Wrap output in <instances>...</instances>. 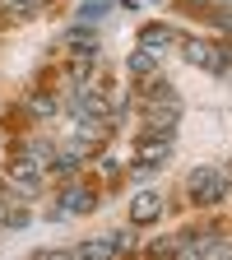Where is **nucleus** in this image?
Masks as SVG:
<instances>
[{"label":"nucleus","mask_w":232,"mask_h":260,"mask_svg":"<svg viewBox=\"0 0 232 260\" xmlns=\"http://www.w3.org/2000/svg\"><path fill=\"white\" fill-rule=\"evenodd\" d=\"M181 60H190L195 70H209V75H227L232 70V47L205 42V38H181Z\"/></svg>","instance_id":"nucleus-1"},{"label":"nucleus","mask_w":232,"mask_h":260,"mask_svg":"<svg viewBox=\"0 0 232 260\" xmlns=\"http://www.w3.org/2000/svg\"><path fill=\"white\" fill-rule=\"evenodd\" d=\"M186 195L195 205H223V195H227V181H223V168H195L186 177Z\"/></svg>","instance_id":"nucleus-2"},{"label":"nucleus","mask_w":232,"mask_h":260,"mask_svg":"<svg viewBox=\"0 0 232 260\" xmlns=\"http://www.w3.org/2000/svg\"><path fill=\"white\" fill-rule=\"evenodd\" d=\"M140 112H144L149 135H172V125L181 121V103H158V107H140Z\"/></svg>","instance_id":"nucleus-3"},{"label":"nucleus","mask_w":232,"mask_h":260,"mask_svg":"<svg viewBox=\"0 0 232 260\" xmlns=\"http://www.w3.org/2000/svg\"><path fill=\"white\" fill-rule=\"evenodd\" d=\"M97 200H93V190L88 186H65L60 190V205H56V218H70V214H93Z\"/></svg>","instance_id":"nucleus-4"},{"label":"nucleus","mask_w":232,"mask_h":260,"mask_svg":"<svg viewBox=\"0 0 232 260\" xmlns=\"http://www.w3.org/2000/svg\"><path fill=\"white\" fill-rule=\"evenodd\" d=\"M158 103H181V98H177V88H172L168 79L153 70V75H144V84H140V107H158Z\"/></svg>","instance_id":"nucleus-5"},{"label":"nucleus","mask_w":232,"mask_h":260,"mask_svg":"<svg viewBox=\"0 0 232 260\" xmlns=\"http://www.w3.org/2000/svg\"><path fill=\"white\" fill-rule=\"evenodd\" d=\"M181 38H177V28H168V23H144L140 28V47H149V51H168V47H177Z\"/></svg>","instance_id":"nucleus-6"},{"label":"nucleus","mask_w":232,"mask_h":260,"mask_svg":"<svg viewBox=\"0 0 232 260\" xmlns=\"http://www.w3.org/2000/svg\"><path fill=\"white\" fill-rule=\"evenodd\" d=\"M65 47H70V51H75L79 60H97V32L79 23V28H70V38H65Z\"/></svg>","instance_id":"nucleus-7"},{"label":"nucleus","mask_w":232,"mask_h":260,"mask_svg":"<svg viewBox=\"0 0 232 260\" xmlns=\"http://www.w3.org/2000/svg\"><path fill=\"white\" fill-rule=\"evenodd\" d=\"M135 153H140V162H153L158 168V162H168V153H172V135H144Z\"/></svg>","instance_id":"nucleus-8"},{"label":"nucleus","mask_w":232,"mask_h":260,"mask_svg":"<svg viewBox=\"0 0 232 260\" xmlns=\"http://www.w3.org/2000/svg\"><path fill=\"white\" fill-rule=\"evenodd\" d=\"M162 214V200L153 190H144V195H135V205H130V223H153Z\"/></svg>","instance_id":"nucleus-9"},{"label":"nucleus","mask_w":232,"mask_h":260,"mask_svg":"<svg viewBox=\"0 0 232 260\" xmlns=\"http://www.w3.org/2000/svg\"><path fill=\"white\" fill-rule=\"evenodd\" d=\"M125 246H121V237H93V242H84L79 246V255L84 260H103V255H121Z\"/></svg>","instance_id":"nucleus-10"},{"label":"nucleus","mask_w":232,"mask_h":260,"mask_svg":"<svg viewBox=\"0 0 232 260\" xmlns=\"http://www.w3.org/2000/svg\"><path fill=\"white\" fill-rule=\"evenodd\" d=\"M125 65H130V75H140V79H144V75H153V70H158V51H149V47H140V51H135V56H130Z\"/></svg>","instance_id":"nucleus-11"},{"label":"nucleus","mask_w":232,"mask_h":260,"mask_svg":"<svg viewBox=\"0 0 232 260\" xmlns=\"http://www.w3.org/2000/svg\"><path fill=\"white\" fill-rule=\"evenodd\" d=\"M47 5V0H5V14L10 19H28V14H38Z\"/></svg>","instance_id":"nucleus-12"},{"label":"nucleus","mask_w":232,"mask_h":260,"mask_svg":"<svg viewBox=\"0 0 232 260\" xmlns=\"http://www.w3.org/2000/svg\"><path fill=\"white\" fill-rule=\"evenodd\" d=\"M103 14H107V5H103V0H93V5H84V10H79V23H84V28H93Z\"/></svg>","instance_id":"nucleus-13"},{"label":"nucleus","mask_w":232,"mask_h":260,"mask_svg":"<svg viewBox=\"0 0 232 260\" xmlns=\"http://www.w3.org/2000/svg\"><path fill=\"white\" fill-rule=\"evenodd\" d=\"M28 107L38 112V116H51V112H56V98H47V93H32V98H28Z\"/></svg>","instance_id":"nucleus-14"},{"label":"nucleus","mask_w":232,"mask_h":260,"mask_svg":"<svg viewBox=\"0 0 232 260\" xmlns=\"http://www.w3.org/2000/svg\"><path fill=\"white\" fill-rule=\"evenodd\" d=\"M0 223L5 228H28V209H0Z\"/></svg>","instance_id":"nucleus-15"},{"label":"nucleus","mask_w":232,"mask_h":260,"mask_svg":"<svg viewBox=\"0 0 232 260\" xmlns=\"http://www.w3.org/2000/svg\"><path fill=\"white\" fill-rule=\"evenodd\" d=\"M149 251L153 255H177V237H158V242H149Z\"/></svg>","instance_id":"nucleus-16"},{"label":"nucleus","mask_w":232,"mask_h":260,"mask_svg":"<svg viewBox=\"0 0 232 260\" xmlns=\"http://www.w3.org/2000/svg\"><path fill=\"white\" fill-rule=\"evenodd\" d=\"M209 23L223 28V32H232V10H209Z\"/></svg>","instance_id":"nucleus-17"},{"label":"nucleus","mask_w":232,"mask_h":260,"mask_svg":"<svg viewBox=\"0 0 232 260\" xmlns=\"http://www.w3.org/2000/svg\"><path fill=\"white\" fill-rule=\"evenodd\" d=\"M181 5H200V10H214V0H181Z\"/></svg>","instance_id":"nucleus-18"}]
</instances>
